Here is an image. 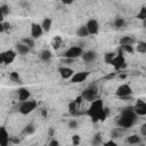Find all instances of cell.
Instances as JSON below:
<instances>
[{
	"mask_svg": "<svg viewBox=\"0 0 146 146\" xmlns=\"http://www.w3.org/2000/svg\"><path fill=\"white\" fill-rule=\"evenodd\" d=\"M125 24V22H124V19L123 18H115V21H114V26L115 27H117V29H120V27H123V25Z\"/></svg>",
	"mask_w": 146,
	"mask_h": 146,
	"instance_id": "cell-29",
	"label": "cell"
},
{
	"mask_svg": "<svg viewBox=\"0 0 146 146\" xmlns=\"http://www.w3.org/2000/svg\"><path fill=\"white\" fill-rule=\"evenodd\" d=\"M3 17H5V16H3V15H2V13L0 11V22H2V21H3Z\"/></svg>",
	"mask_w": 146,
	"mask_h": 146,
	"instance_id": "cell-47",
	"label": "cell"
},
{
	"mask_svg": "<svg viewBox=\"0 0 146 146\" xmlns=\"http://www.w3.org/2000/svg\"><path fill=\"white\" fill-rule=\"evenodd\" d=\"M81 57H82V59H83L84 62H87V63H90V62H94V60L96 59L97 55H96V52H95V51H92V50H89V51L82 52Z\"/></svg>",
	"mask_w": 146,
	"mask_h": 146,
	"instance_id": "cell-14",
	"label": "cell"
},
{
	"mask_svg": "<svg viewBox=\"0 0 146 146\" xmlns=\"http://www.w3.org/2000/svg\"><path fill=\"white\" fill-rule=\"evenodd\" d=\"M82 52H83V50H82V48H81V47H76V46H73V47L68 48V49H67V50H66V51L63 54V56H64L65 58L76 59L78 57H81Z\"/></svg>",
	"mask_w": 146,
	"mask_h": 146,
	"instance_id": "cell-3",
	"label": "cell"
},
{
	"mask_svg": "<svg viewBox=\"0 0 146 146\" xmlns=\"http://www.w3.org/2000/svg\"><path fill=\"white\" fill-rule=\"evenodd\" d=\"M51 56H52L51 52H50L49 50H46V49L42 50V51L40 52V55H39V57H40L43 62H49V60L51 59Z\"/></svg>",
	"mask_w": 146,
	"mask_h": 146,
	"instance_id": "cell-19",
	"label": "cell"
},
{
	"mask_svg": "<svg viewBox=\"0 0 146 146\" xmlns=\"http://www.w3.org/2000/svg\"><path fill=\"white\" fill-rule=\"evenodd\" d=\"M16 49H17L18 54H21V55H25V54H27L30 51V48L24 43H18L16 46Z\"/></svg>",
	"mask_w": 146,
	"mask_h": 146,
	"instance_id": "cell-18",
	"label": "cell"
},
{
	"mask_svg": "<svg viewBox=\"0 0 146 146\" xmlns=\"http://www.w3.org/2000/svg\"><path fill=\"white\" fill-rule=\"evenodd\" d=\"M23 43L26 44L29 48H33V47H34V41H33V39H31V38H25V39H23Z\"/></svg>",
	"mask_w": 146,
	"mask_h": 146,
	"instance_id": "cell-31",
	"label": "cell"
},
{
	"mask_svg": "<svg viewBox=\"0 0 146 146\" xmlns=\"http://www.w3.org/2000/svg\"><path fill=\"white\" fill-rule=\"evenodd\" d=\"M0 11L2 13L3 16H7V15L9 14V7H8L7 5H2V6L0 7Z\"/></svg>",
	"mask_w": 146,
	"mask_h": 146,
	"instance_id": "cell-33",
	"label": "cell"
},
{
	"mask_svg": "<svg viewBox=\"0 0 146 146\" xmlns=\"http://www.w3.org/2000/svg\"><path fill=\"white\" fill-rule=\"evenodd\" d=\"M58 144H59V143H58L57 140H55V139H52V140L49 143V145H50V146H57Z\"/></svg>",
	"mask_w": 146,
	"mask_h": 146,
	"instance_id": "cell-38",
	"label": "cell"
},
{
	"mask_svg": "<svg viewBox=\"0 0 146 146\" xmlns=\"http://www.w3.org/2000/svg\"><path fill=\"white\" fill-rule=\"evenodd\" d=\"M127 76H128V74H120V75H119L120 79H125Z\"/></svg>",
	"mask_w": 146,
	"mask_h": 146,
	"instance_id": "cell-45",
	"label": "cell"
},
{
	"mask_svg": "<svg viewBox=\"0 0 146 146\" xmlns=\"http://www.w3.org/2000/svg\"><path fill=\"white\" fill-rule=\"evenodd\" d=\"M68 128H71V129H76V128H78V122H76V120H71V121L68 122Z\"/></svg>",
	"mask_w": 146,
	"mask_h": 146,
	"instance_id": "cell-34",
	"label": "cell"
},
{
	"mask_svg": "<svg viewBox=\"0 0 146 146\" xmlns=\"http://www.w3.org/2000/svg\"><path fill=\"white\" fill-rule=\"evenodd\" d=\"M10 80H13L14 82H19V74L17 72H11L10 73Z\"/></svg>",
	"mask_w": 146,
	"mask_h": 146,
	"instance_id": "cell-32",
	"label": "cell"
},
{
	"mask_svg": "<svg viewBox=\"0 0 146 146\" xmlns=\"http://www.w3.org/2000/svg\"><path fill=\"white\" fill-rule=\"evenodd\" d=\"M34 131H35V128H34L33 124H27V125L25 127V129H24V133H25V135H31V133H33Z\"/></svg>",
	"mask_w": 146,
	"mask_h": 146,
	"instance_id": "cell-30",
	"label": "cell"
},
{
	"mask_svg": "<svg viewBox=\"0 0 146 146\" xmlns=\"http://www.w3.org/2000/svg\"><path fill=\"white\" fill-rule=\"evenodd\" d=\"M35 107H36V103L34 100H24V102H22V105L19 107V112L22 114H29L33 110H35Z\"/></svg>",
	"mask_w": 146,
	"mask_h": 146,
	"instance_id": "cell-5",
	"label": "cell"
},
{
	"mask_svg": "<svg viewBox=\"0 0 146 146\" xmlns=\"http://www.w3.org/2000/svg\"><path fill=\"white\" fill-rule=\"evenodd\" d=\"M115 94H116V96H119V97H121V98H123V97H129V96H131V94H132V89H131V87H130L129 84H121V86H119V88L116 89Z\"/></svg>",
	"mask_w": 146,
	"mask_h": 146,
	"instance_id": "cell-6",
	"label": "cell"
},
{
	"mask_svg": "<svg viewBox=\"0 0 146 146\" xmlns=\"http://www.w3.org/2000/svg\"><path fill=\"white\" fill-rule=\"evenodd\" d=\"M89 76V72L88 71H83V72H78V73H74L72 76H71V82L73 83H79V82H83Z\"/></svg>",
	"mask_w": 146,
	"mask_h": 146,
	"instance_id": "cell-10",
	"label": "cell"
},
{
	"mask_svg": "<svg viewBox=\"0 0 146 146\" xmlns=\"http://www.w3.org/2000/svg\"><path fill=\"white\" fill-rule=\"evenodd\" d=\"M74 102H75L78 105H80V104H81V102H82V97H81V96H79V97H78V98H76Z\"/></svg>",
	"mask_w": 146,
	"mask_h": 146,
	"instance_id": "cell-39",
	"label": "cell"
},
{
	"mask_svg": "<svg viewBox=\"0 0 146 146\" xmlns=\"http://www.w3.org/2000/svg\"><path fill=\"white\" fill-rule=\"evenodd\" d=\"M132 108H133V111H135V113H136L137 115H140V116L146 115V103H145L144 100L138 99Z\"/></svg>",
	"mask_w": 146,
	"mask_h": 146,
	"instance_id": "cell-8",
	"label": "cell"
},
{
	"mask_svg": "<svg viewBox=\"0 0 146 146\" xmlns=\"http://www.w3.org/2000/svg\"><path fill=\"white\" fill-rule=\"evenodd\" d=\"M136 120H137V114L135 113L133 108L128 107V108L122 111V113L120 115V119L117 120V125L122 129H128V128H131L135 124Z\"/></svg>",
	"mask_w": 146,
	"mask_h": 146,
	"instance_id": "cell-2",
	"label": "cell"
},
{
	"mask_svg": "<svg viewBox=\"0 0 146 146\" xmlns=\"http://www.w3.org/2000/svg\"><path fill=\"white\" fill-rule=\"evenodd\" d=\"M2 54H3V64H6V65L13 63L16 57V52L14 50H7Z\"/></svg>",
	"mask_w": 146,
	"mask_h": 146,
	"instance_id": "cell-13",
	"label": "cell"
},
{
	"mask_svg": "<svg viewBox=\"0 0 146 146\" xmlns=\"http://www.w3.org/2000/svg\"><path fill=\"white\" fill-rule=\"evenodd\" d=\"M5 31V27H3V23L0 22V32H3Z\"/></svg>",
	"mask_w": 146,
	"mask_h": 146,
	"instance_id": "cell-43",
	"label": "cell"
},
{
	"mask_svg": "<svg viewBox=\"0 0 146 146\" xmlns=\"http://www.w3.org/2000/svg\"><path fill=\"white\" fill-rule=\"evenodd\" d=\"M72 143H73V145H79L80 144V136H78V135L73 136L72 137Z\"/></svg>",
	"mask_w": 146,
	"mask_h": 146,
	"instance_id": "cell-35",
	"label": "cell"
},
{
	"mask_svg": "<svg viewBox=\"0 0 146 146\" xmlns=\"http://www.w3.org/2000/svg\"><path fill=\"white\" fill-rule=\"evenodd\" d=\"M114 56H115L114 52H106L105 56H104V60H105V63L111 64V62H112V59L114 58Z\"/></svg>",
	"mask_w": 146,
	"mask_h": 146,
	"instance_id": "cell-27",
	"label": "cell"
},
{
	"mask_svg": "<svg viewBox=\"0 0 146 146\" xmlns=\"http://www.w3.org/2000/svg\"><path fill=\"white\" fill-rule=\"evenodd\" d=\"M43 33V30L41 27L40 24H36V23H32L31 25V36L33 39H36V38H40Z\"/></svg>",
	"mask_w": 146,
	"mask_h": 146,
	"instance_id": "cell-11",
	"label": "cell"
},
{
	"mask_svg": "<svg viewBox=\"0 0 146 146\" xmlns=\"http://www.w3.org/2000/svg\"><path fill=\"white\" fill-rule=\"evenodd\" d=\"M42 115H43V116H47V112H46V111H42Z\"/></svg>",
	"mask_w": 146,
	"mask_h": 146,
	"instance_id": "cell-49",
	"label": "cell"
},
{
	"mask_svg": "<svg viewBox=\"0 0 146 146\" xmlns=\"http://www.w3.org/2000/svg\"><path fill=\"white\" fill-rule=\"evenodd\" d=\"M114 76H115V73H111V74L106 75V76H105V79H107V80H108V79H112V78H114Z\"/></svg>",
	"mask_w": 146,
	"mask_h": 146,
	"instance_id": "cell-42",
	"label": "cell"
},
{
	"mask_svg": "<svg viewBox=\"0 0 146 146\" xmlns=\"http://www.w3.org/2000/svg\"><path fill=\"white\" fill-rule=\"evenodd\" d=\"M41 27L44 32H49L51 29V19L50 18H44L41 23Z\"/></svg>",
	"mask_w": 146,
	"mask_h": 146,
	"instance_id": "cell-17",
	"label": "cell"
},
{
	"mask_svg": "<svg viewBox=\"0 0 146 146\" xmlns=\"http://www.w3.org/2000/svg\"><path fill=\"white\" fill-rule=\"evenodd\" d=\"M30 91L27 90V89H25V88H21L19 90H18V99L21 100V102H24V100H27L29 98H30Z\"/></svg>",
	"mask_w": 146,
	"mask_h": 146,
	"instance_id": "cell-16",
	"label": "cell"
},
{
	"mask_svg": "<svg viewBox=\"0 0 146 146\" xmlns=\"http://www.w3.org/2000/svg\"><path fill=\"white\" fill-rule=\"evenodd\" d=\"M100 141H102V140H100L99 136H96V137H95V140L92 141V144H100Z\"/></svg>",
	"mask_w": 146,
	"mask_h": 146,
	"instance_id": "cell-37",
	"label": "cell"
},
{
	"mask_svg": "<svg viewBox=\"0 0 146 146\" xmlns=\"http://www.w3.org/2000/svg\"><path fill=\"white\" fill-rule=\"evenodd\" d=\"M86 27L88 30V33L91 34V35L97 34L98 30H99V25H98V22L96 19H89L86 24Z\"/></svg>",
	"mask_w": 146,
	"mask_h": 146,
	"instance_id": "cell-9",
	"label": "cell"
},
{
	"mask_svg": "<svg viewBox=\"0 0 146 146\" xmlns=\"http://www.w3.org/2000/svg\"><path fill=\"white\" fill-rule=\"evenodd\" d=\"M111 64L113 65V67L116 70V71H120V70H124L127 67V64H125V60H124V56L122 54H117L114 56V58L112 59Z\"/></svg>",
	"mask_w": 146,
	"mask_h": 146,
	"instance_id": "cell-4",
	"label": "cell"
},
{
	"mask_svg": "<svg viewBox=\"0 0 146 146\" xmlns=\"http://www.w3.org/2000/svg\"><path fill=\"white\" fill-rule=\"evenodd\" d=\"M127 143L128 144H139L140 143V137L139 136H137V135H131V136H129L128 138H127Z\"/></svg>",
	"mask_w": 146,
	"mask_h": 146,
	"instance_id": "cell-22",
	"label": "cell"
},
{
	"mask_svg": "<svg viewBox=\"0 0 146 146\" xmlns=\"http://www.w3.org/2000/svg\"><path fill=\"white\" fill-rule=\"evenodd\" d=\"M121 50L124 51V52L132 54V52H133V47H132L131 44H122V46H121Z\"/></svg>",
	"mask_w": 146,
	"mask_h": 146,
	"instance_id": "cell-26",
	"label": "cell"
},
{
	"mask_svg": "<svg viewBox=\"0 0 146 146\" xmlns=\"http://www.w3.org/2000/svg\"><path fill=\"white\" fill-rule=\"evenodd\" d=\"M62 2H63L64 5H71V3L73 2V0H62Z\"/></svg>",
	"mask_w": 146,
	"mask_h": 146,
	"instance_id": "cell-40",
	"label": "cell"
},
{
	"mask_svg": "<svg viewBox=\"0 0 146 146\" xmlns=\"http://www.w3.org/2000/svg\"><path fill=\"white\" fill-rule=\"evenodd\" d=\"M9 143V135L5 127L0 128V146H7Z\"/></svg>",
	"mask_w": 146,
	"mask_h": 146,
	"instance_id": "cell-12",
	"label": "cell"
},
{
	"mask_svg": "<svg viewBox=\"0 0 146 146\" xmlns=\"http://www.w3.org/2000/svg\"><path fill=\"white\" fill-rule=\"evenodd\" d=\"M76 35L80 36V38H86V36H88L89 33H88L87 27H86V26H81V27H79V29L76 30Z\"/></svg>",
	"mask_w": 146,
	"mask_h": 146,
	"instance_id": "cell-21",
	"label": "cell"
},
{
	"mask_svg": "<svg viewBox=\"0 0 146 146\" xmlns=\"http://www.w3.org/2000/svg\"><path fill=\"white\" fill-rule=\"evenodd\" d=\"M140 132H141L143 136H146V123L141 125V128H140Z\"/></svg>",
	"mask_w": 146,
	"mask_h": 146,
	"instance_id": "cell-36",
	"label": "cell"
},
{
	"mask_svg": "<svg viewBox=\"0 0 146 146\" xmlns=\"http://www.w3.org/2000/svg\"><path fill=\"white\" fill-rule=\"evenodd\" d=\"M3 27H5V31L6 30H9L10 29V24L9 23H3Z\"/></svg>",
	"mask_w": 146,
	"mask_h": 146,
	"instance_id": "cell-41",
	"label": "cell"
},
{
	"mask_svg": "<svg viewBox=\"0 0 146 146\" xmlns=\"http://www.w3.org/2000/svg\"><path fill=\"white\" fill-rule=\"evenodd\" d=\"M137 18H138V19H141V21L146 19V8H145V7H141L140 11L137 14Z\"/></svg>",
	"mask_w": 146,
	"mask_h": 146,
	"instance_id": "cell-28",
	"label": "cell"
},
{
	"mask_svg": "<svg viewBox=\"0 0 146 146\" xmlns=\"http://www.w3.org/2000/svg\"><path fill=\"white\" fill-rule=\"evenodd\" d=\"M105 145H116L114 141H112V140H110V141H107V143H105Z\"/></svg>",
	"mask_w": 146,
	"mask_h": 146,
	"instance_id": "cell-46",
	"label": "cell"
},
{
	"mask_svg": "<svg viewBox=\"0 0 146 146\" xmlns=\"http://www.w3.org/2000/svg\"><path fill=\"white\" fill-rule=\"evenodd\" d=\"M78 107H79V105H78L75 102H71V103L68 104V110H70V113H72V114H75V113H76V110H78Z\"/></svg>",
	"mask_w": 146,
	"mask_h": 146,
	"instance_id": "cell-25",
	"label": "cell"
},
{
	"mask_svg": "<svg viewBox=\"0 0 146 146\" xmlns=\"http://www.w3.org/2000/svg\"><path fill=\"white\" fill-rule=\"evenodd\" d=\"M60 44H62V39H60V36H55V38L52 39V42H51L52 48H54V49H58V48L60 47Z\"/></svg>",
	"mask_w": 146,
	"mask_h": 146,
	"instance_id": "cell-23",
	"label": "cell"
},
{
	"mask_svg": "<svg viewBox=\"0 0 146 146\" xmlns=\"http://www.w3.org/2000/svg\"><path fill=\"white\" fill-rule=\"evenodd\" d=\"M87 114L92 119L94 122L104 121L106 119V110L104 108L103 102L100 99H95L91 102V106L87 111Z\"/></svg>",
	"mask_w": 146,
	"mask_h": 146,
	"instance_id": "cell-1",
	"label": "cell"
},
{
	"mask_svg": "<svg viewBox=\"0 0 146 146\" xmlns=\"http://www.w3.org/2000/svg\"><path fill=\"white\" fill-rule=\"evenodd\" d=\"M136 41H135V39L133 38H131V36H123V38H121L120 39V44L122 46V44H133Z\"/></svg>",
	"mask_w": 146,
	"mask_h": 146,
	"instance_id": "cell-20",
	"label": "cell"
},
{
	"mask_svg": "<svg viewBox=\"0 0 146 146\" xmlns=\"http://www.w3.org/2000/svg\"><path fill=\"white\" fill-rule=\"evenodd\" d=\"M137 51L140 54H145L146 52V43L145 42H138L137 43Z\"/></svg>",
	"mask_w": 146,
	"mask_h": 146,
	"instance_id": "cell-24",
	"label": "cell"
},
{
	"mask_svg": "<svg viewBox=\"0 0 146 146\" xmlns=\"http://www.w3.org/2000/svg\"><path fill=\"white\" fill-rule=\"evenodd\" d=\"M13 143H15V144H18V143H19V139H13Z\"/></svg>",
	"mask_w": 146,
	"mask_h": 146,
	"instance_id": "cell-48",
	"label": "cell"
},
{
	"mask_svg": "<svg viewBox=\"0 0 146 146\" xmlns=\"http://www.w3.org/2000/svg\"><path fill=\"white\" fill-rule=\"evenodd\" d=\"M81 97H82V99H84V100L92 102V100H95L96 97H97V90H96L94 87H90V88H88V89H86V90L82 91Z\"/></svg>",
	"mask_w": 146,
	"mask_h": 146,
	"instance_id": "cell-7",
	"label": "cell"
},
{
	"mask_svg": "<svg viewBox=\"0 0 146 146\" xmlns=\"http://www.w3.org/2000/svg\"><path fill=\"white\" fill-rule=\"evenodd\" d=\"M73 70L72 68H70V67H60L59 68V74H60V76L63 78V79H70L72 75H73Z\"/></svg>",
	"mask_w": 146,
	"mask_h": 146,
	"instance_id": "cell-15",
	"label": "cell"
},
{
	"mask_svg": "<svg viewBox=\"0 0 146 146\" xmlns=\"http://www.w3.org/2000/svg\"><path fill=\"white\" fill-rule=\"evenodd\" d=\"M0 64H3V54H0Z\"/></svg>",
	"mask_w": 146,
	"mask_h": 146,
	"instance_id": "cell-44",
	"label": "cell"
}]
</instances>
